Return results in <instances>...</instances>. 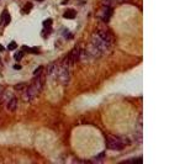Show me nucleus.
I'll return each mask as SVG.
<instances>
[{
  "mask_svg": "<svg viewBox=\"0 0 185 164\" xmlns=\"http://www.w3.org/2000/svg\"><path fill=\"white\" fill-rule=\"evenodd\" d=\"M69 68H70V67H68L67 64H64L63 62L61 63V65L56 67L53 75L56 76V79L58 80L59 84H62V85H67V84H68V81H69V79H70Z\"/></svg>",
  "mask_w": 185,
  "mask_h": 164,
  "instance_id": "f257e3e1",
  "label": "nucleus"
},
{
  "mask_svg": "<svg viewBox=\"0 0 185 164\" xmlns=\"http://www.w3.org/2000/svg\"><path fill=\"white\" fill-rule=\"evenodd\" d=\"M106 147L111 151H122L126 147V142L120 137L110 135L106 137Z\"/></svg>",
  "mask_w": 185,
  "mask_h": 164,
  "instance_id": "f03ea898",
  "label": "nucleus"
},
{
  "mask_svg": "<svg viewBox=\"0 0 185 164\" xmlns=\"http://www.w3.org/2000/svg\"><path fill=\"white\" fill-rule=\"evenodd\" d=\"M90 43H91L92 46H95V47H96L97 49H99L102 54H104L105 52H107V51H109V49L112 47V46H111L110 43H107V42H105L104 40H101V38H100L96 33L91 37V42H90Z\"/></svg>",
  "mask_w": 185,
  "mask_h": 164,
  "instance_id": "7ed1b4c3",
  "label": "nucleus"
},
{
  "mask_svg": "<svg viewBox=\"0 0 185 164\" xmlns=\"http://www.w3.org/2000/svg\"><path fill=\"white\" fill-rule=\"evenodd\" d=\"M80 58H81V49H80L79 46H77V47L67 56V59H68L70 65H74L77 62H79Z\"/></svg>",
  "mask_w": 185,
  "mask_h": 164,
  "instance_id": "20e7f679",
  "label": "nucleus"
},
{
  "mask_svg": "<svg viewBox=\"0 0 185 164\" xmlns=\"http://www.w3.org/2000/svg\"><path fill=\"white\" fill-rule=\"evenodd\" d=\"M96 35L99 36L101 40H104L105 42L110 43L111 46H112V43H114V37H112V35H111L109 31H106V30H97Z\"/></svg>",
  "mask_w": 185,
  "mask_h": 164,
  "instance_id": "39448f33",
  "label": "nucleus"
},
{
  "mask_svg": "<svg viewBox=\"0 0 185 164\" xmlns=\"http://www.w3.org/2000/svg\"><path fill=\"white\" fill-rule=\"evenodd\" d=\"M86 54H88L90 58H100L102 56V53L100 52V51L97 49L95 46H92L91 43L88 46V48H86Z\"/></svg>",
  "mask_w": 185,
  "mask_h": 164,
  "instance_id": "423d86ee",
  "label": "nucleus"
},
{
  "mask_svg": "<svg viewBox=\"0 0 185 164\" xmlns=\"http://www.w3.org/2000/svg\"><path fill=\"white\" fill-rule=\"evenodd\" d=\"M111 15H112V9L109 6V5H105L104 6V11H102V21L104 22H109L110 19H111Z\"/></svg>",
  "mask_w": 185,
  "mask_h": 164,
  "instance_id": "0eeeda50",
  "label": "nucleus"
},
{
  "mask_svg": "<svg viewBox=\"0 0 185 164\" xmlns=\"http://www.w3.org/2000/svg\"><path fill=\"white\" fill-rule=\"evenodd\" d=\"M6 109L10 112H14L17 109V99L15 98V96H11V98L9 99V101L6 102Z\"/></svg>",
  "mask_w": 185,
  "mask_h": 164,
  "instance_id": "6e6552de",
  "label": "nucleus"
},
{
  "mask_svg": "<svg viewBox=\"0 0 185 164\" xmlns=\"http://www.w3.org/2000/svg\"><path fill=\"white\" fill-rule=\"evenodd\" d=\"M0 22H1L3 26H8L9 22H10V14L8 10H4L3 14H1V17H0Z\"/></svg>",
  "mask_w": 185,
  "mask_h": 164,
  "instance_id": "1a4fd4ad",
  "label": "nucleus"
},
{
  "mask_svg": "<svg viewBox=\"0 0 185 164\" xmlns=\"http://www.w3.org/2000/svg\"><path fill=\"white\" fill-rule=\"evenodd\" d=\"M136 137H137V141H138V142H142V116L140 117V122L137 124Z\"/></svg>",
  "mask_w": 185,
  "mask_h": 164,
  "instance_id": "9d476101",
  "label": "nucleus"
},
{
  "mask_svg": "<svg viewBox=\"0 0 185 164\" xmlns=\"http://www.w3.org/2000/svg\"><path fill=\"white\" fill-rule=\"evenodd\" d=\"M63 16L65 17V19H75V16H77V13H75V10H72V9H68L67 11L64 13V15Z\"/></svg>",
  "mask_w": 185,
  "mask_h": 164,
  "instance_id": "9b49d317",
  "label": "nucleus"
},
{
  "mask_svg": "<svg viewBox=\"0 0 185 164\" xmlns=\"http://www.w3.org/2000/svg\"><path fill=\"white\" fill-rule=\"evenodd\" d=\"M54 69H56V64H54V63L49 64L48 70H47V75H51V76H52V75H53V73H54Z\"/></svg>",
  "mask_w": 185,
  "mask_h": 164,
  "instance_id": "f8f14e48",
  "label": "nucleus"
},
{
  "mask_svg": "<svg viewBox=\"0 0 185 164\" xmlns=\"http://www.w3.org/2000/svg\"><path fill=\"white\" fill-rule=\"evenodd\" d=\"M43 26L45 28H49L51 26H52V19H47L43 21Z\"/></svg>",
  "mask_w": 185,
  "mask_h": 164,
  "instance_id": "ddd939ff",
  "label": "nucleus"
},
{
  "mask_svg": "<svg viewBox=\"0 0 185 164\" xmlns=\"http://www.w3.org/2000/svg\"><path fill=\"white\" fill-rule=\"evenodd\" d=\"M31 9H32V4H31V3H27V4H26V8L22 10V13H26V14H27Z\"/></svg>",
  "mask_w": 185,
  "mask_h": 164,
  "instance_id": "4468645a",
  "label": "nucleus"
},
{
  "mask_svg": "<svg viewBox=\"0 0 185 164\" xmlns=\"http://www.w3.org/2000/svg\"><path fill=\"white\" fill-rule=\"evenodd\" d=\"M16 47H17L16 42H14V41H13V42H10V43H9V47H8V48H9L10 51H13V49H15Z\"/></svg>",
  "mask_w": 185,
  "mask_h": 164,
  "instance_id": "2eb2a0df",
  "label": "nucleus"
},
{
  "mask_svg": "<svg viewBox=\"0 0 185 164\" xmlns=\"http://www.w3.org/2000/svg\"><path fill=\"white\" fill-rule=\"evenodd\" d=\"M24 57V52H22V51H21V52H19V53H16V56H15V59H16V60H20V59H21Z\"/></svg>",
  "mask_w": 185,
  "mask_h": 164,
  "instance_id": "dca6fc26",
  "label": "nucleus"
},
{
  "mask_svg": "<svg viewBox=\"0 0 185 164\" xmlns=\"http://www.w3.org/2000/svg\"><path fill=\"white\" fill-rule=\"evenodd\" d=\"M42 69H43V68H42V65H41V67H38V68H37V69H36V70L33 72V75L38 74V73H41V72H42Z\"/></svg>",
  "mask_w": 185,
  "mask_h": 164,
  "instance_id": "f3484780",
  "label": "nucleus"
},
{
  "mask_svg": "<svg viewBox=\"0 0 185 164\" xmlns=\"http://www.w3.org/2000/svg\"><path fill=\"white\" fill-rule=\"evenodd\" d=\"M14 68H15V69H20V68H21V67H20L19 64H16V65H15V67H14Z\"/></svg>",
  "mask_w": 185,
  "mask_h": 164,
  "instance_id": "a211bd4d",
  "label": "nucleus"
},
{
  "mask_svg": "<svg viewBox=\"0 0 185 164\" xmlns=\"http://www.w3.org/2000/svg\"><path fill=\"white\" fill-rule=\"evenodd\" d=\"M37 1H43V0H37Z\"/></svg>",
  "mask_w": 185,
  "mask_h": 164,
  "instance_id": "6ab92c4d",
  "label": "nucleus"
}]
</instances>
